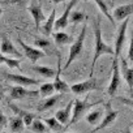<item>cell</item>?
Listing matches in <instances>:
<instances>
[{
	"mask_svg": "<svg viewBox=\"0 0 133 133\" xmlns=\"http://www.w3.org/2000/svg\"><path fill=\"white\" fill-rule=\"evenodd\" d=\"M18 43H20V44H21V47L24 48L25 56H26V57H29V60H31L33 63H35L37 60H39V59H42V57H44V56H46V54H44L42 50H39V48H35V47H31V46L26 44L22 39H18Z\"/></svg>",
	"mask_w": 133,
	"mask_h": 133,
	"instance_id": "cell-10",
	"label": "cell"
},
{
	"mask_svg": "<svg viewBox=\"0 0 133 133\" xmlns=\"http://www.w3.org/2000/svg\"><path fill=\"white\" fill-rule=\"evenodd\" d=\"M86 25L82 26V30L80 33V35L77 37V39L73 42V44L71 46V50H69V55H68V59H66V63H65V66L64 68H68L71 65V63L77 59L81 52H82V48H84V42H85V37H86Z\"/></svg>",
	"mask_w": 133,
	"mask_h": 133,
	"instance_id": "cell-2",
	"label": "cell"
},
{
	"mask_svg": "<svg viewBox=\"0 0 133 133\" xmlns=\"http://www.w3.org/2000/svg\"><path fill=\"white\" fill-rule=\"evenodd\" d=\"M9 95L15 101H21V99H26V98H37V97H39V93L37 90H28V89H25V86L15 85L11 88Z\"/></svg>",
	"mask_w": 133,
	"mask_h": 133,
	"instance_id": "cell-5",
	"label": "cell"
},
{
	"mask_svg": "<svg viewBox=\"0 0 133 133\" xmlns=\"http://www.w3.org/2000/svg\"><path fill=\"white\" fill-rule=\"evenodd\" d=\"M133 12V5L132 4H125V5H121V7H117L115 11H114V18L117 20V21H123L125 18H128Z\"/></svg>",
	"mask_w": 133,
	"mask_h": 133,
	"instance_id": "cell-16",
	"label": "cell"
},
{
	"mask_svg": "<svg viewBox=\"0 0 133 133\" xmlns=\"http://www.w3.org/2000/svg\"><path fill=\"white\" fill-rule=\"evenodd\" d=\"M51 2H52L54 4H59V3H61V2H64V0H51Z\"/></svg>",
	"mask_w": 133,
	"mask_h": 133,
	"instance_id": "cell-35",
	"label": "cell"
},
{
	"mask_svg": "<svg viewBox=\"0 0 133 133\" xmlns=\"http://www.w3.org/2000/svg\"><path fill=\"white\" fill-rule=\"evenodd\" d=\"M3 63H5L9 68H20V60L18 59H12V57H7L3 55Z\"/></svg>",
	"mask_w": 133,
	"mask_h": 133,
	"instance_id": "cell-30",
	"label": "cell"
},
{
	"mask_svg": "<svg viewBox=\"0 0 133 133\" xmlns=\"http://www.w3.org/2000/svg\"><path fill=\"white\" fill-rule=\"evenodd\" d=\"M60 98H61V95H51L50 98H44V101H43V102H41V103L38 104L37 110H38L39 112H44V111H47V110L52 108V107L59 102V99H60Z\"/></svg>",
	"mask_w": 133,
	"mask_h": 133,
	"instance_id": "cell-19",
	"label": "cell"
},
{
	"mask_svg": "<svg viewBox=\"0 0 133 133\" xmlns=\"http://www.w3.org/2000/svg\"><path fill=\"white\" fill-rule=\"evenodd\" d=\"M0 54H2V55H8V56H13L15 59H18V57L22 56V54L18 52V50L13 46V43L7 37L2 38V42H0Z\"/></svg>",
	"mask_w": 133,
	"mask_h": 133,
	"instance_id": "cell-8",
	"label": "cell"
},
{
	"mask_svg": "<svg viewBox=\"0 0 133 133\" xmlns=\"http://www.w3.org/2000/svg\"><path fill=\"white\" fill-rule=\"evenodd\" d=\"M2 95H3V94H2V91H0V99H2Z\"/></svg>",
	"mask_w": 133,
	"mask_h": 133,
	"instance_id": "cell-38",
	"label": "cell"
},
{
	"mask_svg": "<svg viewBox=\"0 0 133 133\" xmlns=\"http://www.w3.org/2000/svg\"><path fill=\"white\" fill-rule=\"evenodd\" d=\"M121 84V77H120V71H119V57L114 56L112 61V76H111V82L108 85V95L114 97L115 93L117 91L119 86Z\"/></svg>",
	"mask_w": 133,
	"mask_h": 133,
	"instance_id": "cell-4",
	"label": "cell"
},
{
	"mask_svg": "<svg viewBox=\"0 0 133 133\" xmlns=\"http://www.w3.org/2000/svg\"><path fill=\"white\" fill-rule=\"evenodd\" d=\"M71 88V91L72 93H75V94H85V93H88V91H90V90H97L98 89V86H97V80L94 78V77H90L89 80H86V81H84V82H78V84H75V85H72V86H69Z\"/></svg>",
	"mask_w": 133,
	"mask_h": 133,
	"instance_id": "cell-7",
	"label": "cell"
},
{
	"mask_svg": "<svg viewBox=\"0 0 133 133\" xmlns=\"http://www.w3.org/2000/svg\"><path fill=\"white\" fill-rule=\"evenodd\" d=\"M34 44L35 46H38L39 47V50H44V48H48L51 44H50V42L47 41V39H42V38H39V39H35L34 41Z\"/></svg>",
	"mask_w": 133,
	"mask_h": 133,
	"instance_id": "cell-31",
	"label": "cell"
},
{
	"mask_svg": "<svg viewBox=\"0 0 133 133\" xmlns=\"http://www.w3.org/2000/svg\"><path fill=\"white\" fill-rule=\"evenodd\" d=\"M72 107H73V101H71L63 110H59V111L55 114V119H56L60 124H63V125H68V124H69V120H71Z\"/></svg>",
	"mask_w": 133,
	"mask_h": 133,
	"instance_id": "cell-13",
	"label": "cell"
},
{
	"mask_svg": "<svg viewBox=\"0 0 133 133\" xmlns=\"http://www.w3.org/2000/svg\"><path fill=\"white\" fill-rule=\"evenodd\" d=\"M84 18H85V13H84V12H80V11L71 12V22H72V24H78V22H81Z\"/></svg>",
	"mask_w": 133,
	"mask_h": 133,
	"instance_id": "cell-29",
	"label": "cell"
},
{
	"mask_svg": "<svg viewBox=\"0 0 133 133\" xmlns=\"http://www.w3.org/2000/svg\"><path fill=\"white\" fill-rule=\"evenodd\" d=\"M52 35H54V39H55L56 46H63V44H66V43L71 42V37L68 34L63 33V31H56Z\"/></svg>",
	"mask_w": 133,
	"mask_h": 133,
	"instance_id": "cell-24",
	"label": "cell"
},
{
	"mask_svg": "<svg viewBox=\"0 0 133 133\" xmlns=\"http://www.w3.org/2000/svg\"><path fill=\"white\" fill-rule=\"evenodd\" d=\"M0 64H3V55L0 54Z\"/></svg>",
	"mask_w": 133,
	"mask_h": 133,
	"instance_id": "cell-36",
	"label": "cell"
},
{
	"mask_svg": "<svg viewBox=\"0 0 133 133\" xmlns=\"http://www.w3.org/2000/svg\"><path fill=\"white\" fill-rule=\"evenodd\" d=\"M29 12L31 13V16H33V18H34V22H35V26H37V29L39 30L41 24H42V22L44 21V18H46V16L43 15V11H42L41 4L33 3V4L29 7Z\"/></svg>",
	"mask_w": 133,
	"mask_h": 133,
	"instance_id": "cell-14",
	"label": "cell"
},
{
	"mask_svg": "<svg viewBox=\"0 0 133 133\" xmlns=\"http://www.w3.org/2000/svg\"><path fill=\"white\" fill-rule=\"evenodd\" d=\"M123 133H132V125H128V127L125 128V130H124Z\"/></svg>",
	"mask_w": 133,
	"mask_h": 133,
	"instance_id": "cell-34",
	"label": "cell"
},
{
	"mask_svg": "<svg viewBox=\"0 0 133 133\" xmlns=\"http://www.w3.org/2000/svg\"><path fill=\"white\" fill-rule=\"evenodd\" d=\"M5 124H7V117L2 114V111H0V128L5 127Z\"/></svg>",
	"mask_w": 133,
	"mask_h": 133,
	"instance_id": "cell-33",
	"label": "cell"
},
{
	"mask_svg": "<svg viewBox=\"0 0 133 133\" xmlns=\"http://www.w3.org/2000/svg\"><path fill=\"white\" fill-rule=\"evenodd\" d=\"M54 91H55V89H54V85H52L51 82H44V84H42V85L39 86V90H38V93H39V95H41L42 98H48V97H51V95L54 94Z\"/></svg>",
	"mask_w": 133,
	"mask_h": 133,
	"instance_id": "cell-23",
	"label": "cell"
},
{
	"mask_svg": "<svg viewBox=\"0 0 133 133\" xmlns=\"http://www.w3.org/2000/svg\"><path fill=\"white\" fill-rule=\"evenodd\" d=\"M119 71H121L123 77H124V80L127 81L128 86H129V88H132V85H133V69L128 65V63H127V60H125L124 57H121V59H120Z\"/></svg>",
	"mask_w": 133,
	"mask_h": 133,
	"instance_id": "cell-15",
	"label": "cell"
},
{
	"mask_svg": "<svg viewBox=\"0 0 133 133\" xmlns=\"http://www.w3.org/2000/svg\"><path fill=\"white\" fill-rule=\"evenodd\" d=\"M30 127H31V130L34 133H47V130H48L46 124L43 123V120H41V117L39 119H34Z\"/></svg>",
	"mask_w": 133,
	"mask_h": 133,
	"instance_id": "cell-26",
	"label": "cell"
},
{
	"mask_svg": "<svg viewBox=\"0 0 133 133\" xmlns=\"http://www.w3.org/2000/svg\"><path fill=\"white\" fill-rule=\"evenodd\" d=\"M76 3H77V0H71V3H69L68 5H66V8H65L64 13L61 15V17H60L59 20H56V21H55L54 28H55L56 30H61V29H65L66 26H68V24H69V15H71V12H72L73 7L76 5Z\"/></svg>",
	"mask_w": 133,
	"mask_h": 133,
	"instance_id": "cell-9",
	"label": "cell"
},
{
	"mask_svg": "<svg viewBox=\"0 0 133 133\" xmlns=\"http://www.w3.org/2000/svg\"><path fill=\"white\" fill-rule=\"evenodd\" d=\"M5 78L8 81L15 82L16 85H20V86H34V85H39V81L38 80L31 78V77H26V76H22V75L7 73L5 75Z\"/></svg>",
	"mask_w": 133,
	"mask_h": 133,
	"instance_id": "cell-11",
	"label": "cell"
},
{
	"mask_svg": "<svg viewBox=\"0 0 133 133\" xmlns=\"http://www.w3.org/2000/svg\"><path fill=\"white\" fill-rule=\"evenodd\" d=\"M55 15H56V11H55V9H52V12H51L50 17L47 18V21H46V22H44V25H43V33H44L46 35H50V34L52 33L54 24H55Z\"/></svg>",
	"mask_w": 133,
	"mask_h": 133,
	"instance_id": "cell-25",
	"label": "cell"
},
{
	"mask_svg": "<svg viewBox=\"0 0 133 133\" xmlns=\"http://www.w3.org/2000/svg\"><path fill=\"white\" fill-rule=\"evenodd\" d=\"M94 2H95V4L98 5V8L101 9V12H102V13H103V15H104V16H106V17H107V18H108V20L112 22V24H114V21H115V20H114V18H112V16L108 13V9H107L106 3L103 2V0H94Z\"/></svg>",
	"mask_w": 133,
	"mask_h": 133,
	"instance_id": "cell-28",
	"label": "cell"
},
{
	"mask_svg": "<svg viewBox=\"0 0 133 133\" xmlns=\"http://www.w3.org/2000/svg\"><path fill=\"white\" fill-rule=\"evenodd\" d=\"M128 22H129V17L123 20V24L119 28L117 35H116V41H115V48H114V56L119 57L125 42V35H127V28H128Z\"/></svg>",
	"mask_w": 133,
	"mask_h": 133,
	"instance_id": "cell-6",
	"label": "cell"
},
{
	"mask_svg": "<svg viewBox=\"0 0 133 133\" xmlns=\"http://www.w3.org/2000/svg\"><path fill=\"white\" fill-rule=\"evenodd\" d=\"M9 106H11V108L13 110V112H15L20 119H22V121H24L25 127H30V125H31L33 120L35 119V115H34V114H30V112L22 111V110H20L17 106H13V104H9Z\"/></svg>",
	"mask_w": 133,
	"mask_h": 133,
	"instance_id": "cell-18",
	"label": "cell"
},
{
	"mask_svg": "<svg viewBox=\"0 0 133 133\" xmlns=\"http://www.w3.org/2000/svg\"><path fill=\"white\" fill-rule=\"evenodd\" d=\"M2 13H3V9H2V8H0V16H2Z\"/></svg>",
	"mask_w": 133,
	"mask_h": 133,
	"instance_id": "cell-37",
	"label": "cell"
},
{
	"mask_svg": "<svg viewBox=\"0 0 133 133\" xmlns=\"http://www.w3.org/2000/svg\"><path fill=\"white\" fill-rule=\"evenodd\" d=\"M106 108H107V114H106V116L102 119V121L99 123V125L94 129V130H91V133H95V132H98V130H101V129H104L106 127H108L110 124H112L114 121H115V119H116V116H117V111H114L112 108H111V102H108L107 104H106Z\"/></svg>",
	"mask_w": 133,
	"mask_h": 133,
	"instance_id": "cell-12",
	"label": "cell"
},
{
	"mask_svg": "<svg viewBox=\"0 0 133 133\" xmlns=\"http://www.w3.org/2000/svg\"><path fill=\"white\" fill-rule=\"evenodd\" d=\"M33 71L39 73L44 78H50V77H55L56 76V71L55 69L50 68V66H44V65H34Z\"/></svg>",
	"mask_w": 133,
	"mask_h": 133,
	"instance_id": "cell-21",
	"label": "cell"
},
{
	"mask_svg": "<svg viewBox=\"0 0 133 133\" xmlns=\"http://www.w3.org/2000/svg\"><path fill=\"white\" fill-rule=\"evenodd\" d=\"M43 123L46 124V127H48L54 133H63L64 130H65V125H63V124H60L55 117H46V119H43Z\"/></svg>",
	"mask_w": 133,
	"mask_h": 133,
	"instance_id": "cell-20",
	"label": "cell"
},
{
	"mask_svg": "<svg viewBox=\"0 0 133 133\" xmlns=\"http://www.w3.org/2000/svg\"><path fill=\"white\" fill-rule=\"evenodd\" d=\"M102 119V110H95V111H91L86 115V121L90 124V125H95L101 121Z\"/></svg>",
	"mask_w": 133,
	"mask_h": 133,
	"instance_id": "cell-27",
	"label": "cell"
},
{
	"mask_svg": "<svg viewBox=\"0 0 133 133\" xmlns=\"http://www.w3.org/2000/svg\"><path fill=\"white\" fill-rule=\"evenodd\" d=\"M132 48H133V42L130 41V43H129V51H128V60L132 63L133 61V54H132Z\"/></svg>",
	"mask_w": 133,
	"mask_h": 133,
	"instance_id": "cell-32",
	"label": "cell"
},
{
	"mask_svg": "<svg viewBox=\"0 0 133 133\" xmlns=\"http://www.w3.org/2000/svg\"><path fill=\"white\" fill-rule=\"evenodd\" d=\"M101 103H102V102L89 103L88 99H84V101L75 99V101H73V107H72V110H73V116H72V120H69V124L77 123V121L80 120V117H81L89 108H91V107H94V106H98V104H101Z\"/></svg>",
	"mask_w": 133,
	"mask_h": 133,
	"instance_id": "cell-3",
	"label": "cell"
},
{
	"mask_svg": "<svg viewBox=\"0 0 133 133\" xmlns=\"http://www.w3.org/2000/svg\"><path fill=\"white\" fill-rule=\"evenodd\" d=\"M94 35H95V52H94V59L91 63V71H90V77L94 75V68L98 59L102 55H114V48L108 46L103 39H102V30H101V18H97V24L94 26Z\"/></svg>",
	"mask_w": 133,
	"mask_h": 133,
	"instance_id": "cell-1",
	"label": "cell"
},
{
	"mask_svg": "<svg viewBox=\"0 0 133 133\" xmlns=\"http://www.w3.org/2000/svg\"><path fill=\"white\" fill-rule=\"evenodd\" d=\"M9 127L12 133H21L25 129V124L22 121V119H20L18 116H15L9 120Z\"/></svg>",
	"mask_w": 133,
	"mask_h": 133,
	"instance_id": "cell-22",
	"label": "cell"
},
{
	"mask_svg": "<svg viewBox=\"0 0 133 133\" xmlns=\"http://www.w3.org/2000/svg\"><path fill=\"white\" fill-rule=\"evenodd\" d=\"M60 72H61V69H60V60H59V68H57V72H56V77H55V81L52 82L54 89H55V91H57V93H60V94L68 93V91H71V88L61 80Z\"/></svg>",
	"mask_w": 133,
	"mask_h": 133,
	"instance_id": "cell-17",
	"label": "cell"
}]
</instances>
